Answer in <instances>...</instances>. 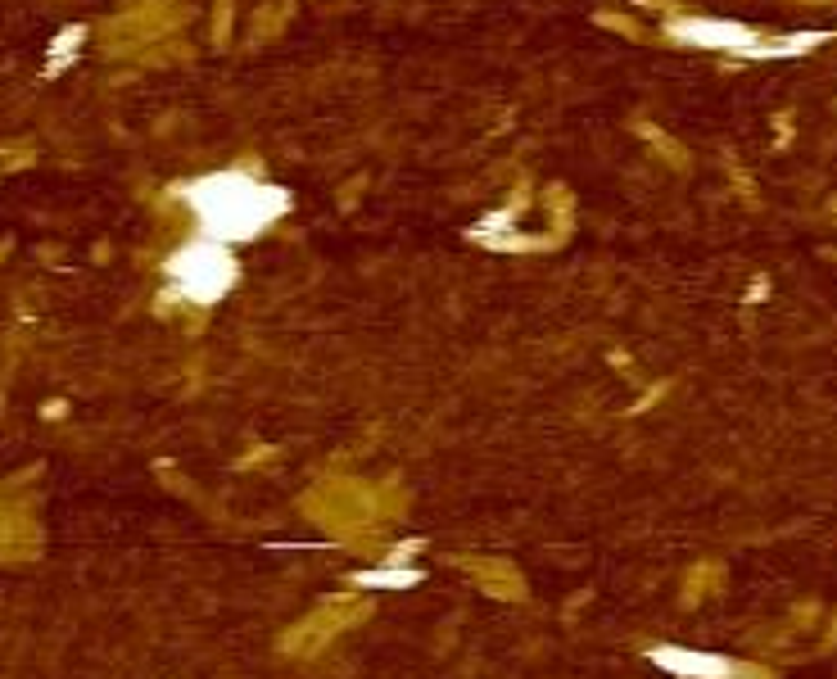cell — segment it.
<instances>
[{
  "instance_id": "6da1fadb",
  "label": "cell",
  "mask_w": 837,
  "mask_h": 679,
  "mask_svg": "<svg viewBox=\"0 0 837 679\" xmlns=\"http://www.w3.org/2000/svg\"><path fill=\"white\" fill-rule=\"evenodd\" d=\"M656 662H661L666 671L684 675V679H733L738 675L733 662H724V657H702V653H666V648H661Z\"/></svg>"
}]
</instances>
